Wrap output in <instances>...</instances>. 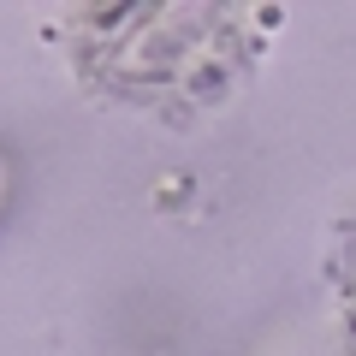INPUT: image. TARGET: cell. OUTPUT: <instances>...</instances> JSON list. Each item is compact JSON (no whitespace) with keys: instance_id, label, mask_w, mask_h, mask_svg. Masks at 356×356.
<instances>
[{"instance_id":"obj_1","label":"cell","mask_w":356,"mask_h":356,"mask_svg":"<svg viewBox=\"0 0 356 356\" xmlns=\"http://www.w3.org/2000/svg\"><path fill=\"white\" fill-rule=\"evenodd\" d=\"M339 291H344V321L356 332V220L339 232Z\"/></svg>"},{"instance_id":"obj_2","label":"cell","mask_w":356,"mask_h":356,"mask_svg":"<svg viewBox=\"0 0 356 356\" xmlns=\"http://www.w3.org/2000/svg\"><path fill=\"white\" fill-rule=\"evenodd\" d=\"M0 202H6V161H0Z\"/></svg>"}]
</instances>
